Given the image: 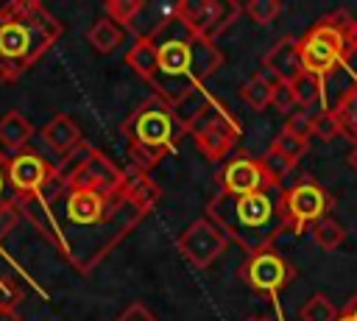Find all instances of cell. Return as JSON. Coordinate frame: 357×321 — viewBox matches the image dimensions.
<instances>
[{
    "label": "cell",
    "mask_w": 357,
    "mask_h": 321,
    "mask_svg": "<svg viewBox=\"0 0 357 321\" xmlns=\"http://www.w3.org/2000/svg\"><path fill=\"white\" fill-rule=\"evenodd\" d=\"M156 201L159 187L139 167H131L126 184L117 190L81 187L53 173L36 195L17 198L22 215L78 274L100 265Z\"/></svg>",
    "instance_id": "1"
},
{
    "label": "cell",
    "mask_w": 357,
    "mask_h": 321,
    "mask_svg": "<svg viewBox=\"0 0 357 321\" xmlns=\"http://www.w3.org/2000/svg\"><path fill=\"white\" fill-rule=\"evenodd\" d=\"M126 64L153 89L156 98L178 109L223 64V53L170 11L148 33L134 39Z\"/></svg>",
    "instance_id": "2"
},
{
    "label": "cell",
    "mask_w": 357,
    "mask_h": 321,
    "mask_svg": "<svg viewBox=\"0 0 357 321\" xmlns=\"http://www.w3.org/2000/svg\"><path fill=\"white\" fill-rule=\"evenodd\" d=\"M61 20L39 0H8L0 8V81L22 78L61 36Z\"/></svg>",
    "instance_id": "3"
},
{
    "label": "cell",
    "mask_w": 357,
    "mask_h": 321,
    "mask_svg": "<svg viewBox=\"0 0 357 321\" xmlns=\"http://www.w3.org/2000/svg\"><path fill=\"white\" fill-rule=\"evenodd\" d=\"M282 195H284L282 184H273L251 195L218 193L206 204V218L215 221L220 232L229 237V243L240 246L245 254L271 248L273 240L284 232Z\"/></svg>",
    "instance_id": "4"
},
{
    "label": "cell",
    "mask_w": 357,
    "mask_h": 321,
    "mask_svg": "<svg viewBox=\"0 0 357 321\" xmlns=\"http://www.w3.org/2000/svg\"><path fill=\"white\" fill-rule=\"evenodd\" d=\"M120 131L126 137L128 156H131L134 167L151 170L167 154L176 151V145L184 134V126L173 106H167L162 98L151 95L123 120Z\"/></svg>",
    "instance_id": "5"
},
{
    "label": "cell",
    "mask_w": 357,
    "mask_h": 321,
    "mask_svg": "<svg viewBox=\"0 0 357 321\" xmlns=\"http://www.w3.org/2000/svg\"><path fill=\"white\" fill-rule=\"evenodd\" d=\"M296 45H298V59L304 73L329 78L354 56V20L349 17V11L337 8L315 20L296 39Z\"/></svg>",
    "instance_id": "6"
},
{
    "label": "cell",
    "mask_w": 357,
    "mask_h": 321,
    "mask_svg": "<svg viewBox=\"0 0 357 321\" xmlns=\"http://www.w3.org/2000/svg\"><path fill=\"white\" fill-rule=\"evenodd\" d=\"M184 134L192 137L195 148L201 151L204 159L218 162L231 154V148L240 140V123L229 114V106L206 98L192 109V114L184 120Z\"/></svg>",
    "instance_id": "7"
},
{
    "label": "cell",
    "mask_w": 357,
    "mask_h": 321,
    "mask_svg": "<svg viewBox=\"0 0 357 321\" xmlns=\"http://www.w3.org/2000/svg\"><path fill=\"white\" fill-rule=\"evenodd\" d=\"M237 276L259 296H268V299H276L279 290H284L293 276H296V268L293 262L279 254L273 246L271 248H259V251H251L245 254V260L240 262L237 268Z\"/></svg>",
    "instance_id": "8"
},
{
    "label": "cell",
    "mask_w": 357,
    "mask_h": 321,
    "mask_svg": "<svg viewBox=\"0 0 357 321\" xmlns=\"http://www.w3.org/2000/svg\"><path fill=\"white\" fill-rule=\"evenodd\" d=\"M332 207V195L315 181V179H301L293 187L284 190L282 195V215H284V232L301 234L307 232L315 221L326 218Z\"/></svg>",
    "instance_id": "9"
},
{
    "label": "cell",
    "mask_w": 357,
    "mask_h": 321,
    "mask_svg": "<svg viewBox=\"0 0 357 321\" xmlns=\"http://www.w3.org/2000/svg\"><path fill=\"white\" fill-rule=\"evenodd\" d=\"M240 11L243 6L234 0H181L173 6V14L209 42H215L240 17Z\"/></svg>",
    "instance_id": "10"
},
{
    "label": "cell",
    "mask_w": 357,
    "mask_h": 321,
    "mask_svg": "<svg viewBox=\"0 0 357 321\" xmlns=\"http://www.w3.org/2000/svg\"><path fill=\"white\" fill-rule=\"evenodd\" d=\"M218 179H220L218 193H223V195H251V193L268 190L273 184H282V179L268 167V162L262 156H251V154H240V156L229 159Z\"/></svg>",
    "instance_id": "11"
},
{
    "label": "cell",
    "mask_w": 357,
    "mask_h": 321,
    "mask_svg": "<svg viewBox=\"0 0 357 321\" xmlns=\"http://www.w3.org/2000/svg\"><path fill=\"white\" fill-rule=\"evenodd\" d=\"M229 246V237L220 232L215 221L195 218L181 234H178V251L192 268H209Z\"/></svg>",
    "instance_id": "12"
},
{
    "label": "cell",
    "mask_w": 357,
    "mask_h": 321,
    "mask_svg": "<svg viewBox=\"0 0 357 321\" xmlns=\"http://www.w3.org/2000/svg\"><path fill=\"white\" fill-rule=\"evenodd\" d=\"M56 173V165H50L42 154L25 148L6 159V181L17 190V198L36 195Z\"/></svg>",
    "instance_id": "13"
},
{
    "label": "cell",
    "mask_w": 357,
    "mask_h": 321,
    "mask_svg": "<svg viewBox=\"0 0 357 321\" xmlns=\"http://www.w3.org/2000/svg\"><path fill=\"white\" fill-rule=\"evenodd\" d=\"M307 148H310V137H307V134H301V131H296V128H290V126H282L279 134L271 140L268 154H265L262 159H265L268 167L282 179V176L307 154Z\"/></svg>",
    "instance_id": "14"
},
{
    "label": "cell",
    "mask_w": 357,
    "mask_h": 321,
    "mask_svg": "<svg viewBox=\"0 0 357 321\" xmlns=\"http://www.w3.org/2000/svg\"><path fill=\"white\" fill-rule=\"evenodd\" d=\"M262 67H265V75H271L273 81H296L304 73L296 36H290V33L279 36L262 56Z\"/></svg>",
    "instance_id": "15"
},
{
    "label": "cell",
    "mask_w": 357,
    "mask_h": 321,
    "mask_svg": "<svg viewBox=\"0 0 357 321\" xmlns=\"http://www.w3.org/2000/svg\"><path fill=\"white\" fill-rule=\"evenodd\" d=\"M39 137H42V142H45L53 154H61V156H67L70 151H75V148L84 142V134H81L78 123H75L70 114H53V117L42 126Z\"/></svg>",
    "instance_id": "16"
},
{
    "label": "cell",
    "mask_w": 357,
    "mask_h": 321,
    "mask_svg": "<svg viewBox=\"0 0 357 321\" xmlns=\"http://www.w3.org/2000/svg\"><path fill=\"white\" fill-rule=\"evenodd\" d=\"M31 137H33V126L28 123V117L22 112L11 109V112H6L0 117V145H3L6 154L14 156V154L25 151Z\"/></svg>",
    "instance_id": "17"
},
{
    "label": "cell",
    "mask_w": 357,
    "mask_h": 321,
    "mask_svg": "<svg viewBox=\"0 0 357 321\" xmlns=\"http://www.w3.org/2000/svg\"><path fill=\"white\" fill-rule=\"evenodd\" d=\"M332 114L340 126V134L349 137L351 142H357V84L351 81L335 100H332Z\"/></svg>",
    "instance_id": "18"
},
{
    "label": "cell",
    "mask_w": 357,
    "mask_h": 321,
    "mask_svg": "<svg viewBox=\"0 0 357 321\" xmlns=\"http://www.w3.org/2000/svg\"><path fill=\"white\" fill-rule=\"evenodd\" d=\"M293 84V92H296V103L298 109L304 112H312L318 103L326 100V78H318V75H310V73H301Z\"/></svg>",
    "instance_id": "19"
},
{
    "label": "cell",
    "mask_w": 357,
    "mask_h": 321,
    "mask_svg": "<svg viewBox=\"0 0 357 321\" xmlns=\"http://www.w3.org/2000/svg\"><path fill=\"white\" fill-rule=\"evenodd\" d=\"M271 98H273V78H268L265 73H254L240 87V100L254 112H265L271 106Z\"/></svg>",
    "instance_id": "20"
},
{
    "label": "cell",
    "mask_w": 357,
    "mask_h": 321,
    "mask_svg": "<svg viewBox=\"0 0 357 321\" xmlns=\"http://www.w3.org/2000/svg\"><path fill=\"white\" fill-rule=\"evenodd\" d=\"M86 42L92 45L95 53L106 56V53H112V50L123 42V28L114 25L109 17H100V20H95L92 28L86 31Z\"/></svg>",
    "instance_id": "21"
},
{
    "label": "cell",
    "mask_w": 357,
    "mask_h": 321,
    "mask_svg": "<svg viewBox=\"0 0 357 321\" xmlns=\"http://www.w3.org/2000/svg\"><path fill=\"white\" fill-rule=\"evenodd\" d=\"M310 234H312V240H315V246L318 248H324V251H335L343 240H346V229L335 221V218H321V221H315L312 226H310Z\"/></svg>",
    "instance_id": "22"
},
{
    "label": "cell",
    "mask_w": 357,
    "mask_h": 321,
    "mask_svg": "<svg viewBox=\"0 0 357 321\" xmlns=\"http://www.w3.org/2000/svg\"><path fill=\"white\" fill-rule=\"evenodd\" d=\"M337 313H340V310L329 301V296H324V293H312V296L301 304L298 318H301V321H335Z\"/></svg>",
    "instance_id": "23"
},
{
    "label": "cell",
    "mask_w": 357,
    "mask_h": 321,
    "mask_svg": "<svg viewBox=\"0 0 357 321\" xmlns=\"http://www.w3.org/2000/svg\"><path fill=\"white\" fill-rule=\"evenodd\" d=\"M243 11L248 14L251 22L257 25H271L279 14H282V3L279 0H248L243 6Z\"/></svg>",
    "instance_id": "24"
},
{
    "label": "cell",
    "mask_w": 357,
    "mask_h": 321,
    "mask_svg": "<svg viewBox=\"0 0 357 321\" xmlns=\"http://www.w3.org/2000/svg\"><path fill=\"white\" fill-rule=\"evenodd\" d=\"M106 17L114 22V25H131L134 17L142 11V0H106Z\"/></svg>",
    "instance_id": "25"
},
{
    "label": "cell",
    "mask_w": 357,
    "mask_h": 321,
    "mask_svg": "<svg viewBox=\"0 0 357 321\" xmlns=\"http://www.w3.org/2000/svg\"><path fill=\"white\" fill-rule=\"evenodd\" d=\"M310 137H318V140H324V142H329V140L340 137V126H337V120H335L332 109H318V112H312Z\"/></svg>",
    "instance_id": "26"
},
{
    "label": "cell",
    "mask_w": 357,
    "mask_h": 321,
    "mask_svg": "<svg viewBox=\"0 0 357 321\" xmlns=\"http://www.w3.org/2000/svg\"><path fill=\"white\" fill-rule=\"evenodd\" d=\"M271 106L282 114H293L298 109L296 103V92H293V84L290 81H273V98H271Z\"/></svg>",
    "instance_id": "27"
},
{
    "label": "cell",
    "mask_w": 357,
    "mask_h": 321,
    "mask_svg": "<svg viewBox=\"0 0 357 321\" xmlns=\"http://www.w3.org/2000/svg\"><path fill=\"white\" fill-rule=\"evenodd\" d=\"M20 218H22V209H20L17 198H3L0 201V240L14 232V226L20 223Z\"/></svg>",
    "instance_id": "28"
},
{
    "label": "cell",
    "mask_w": 357,
    "mask_h": 321,
    "mask_svg": "<svg viewBox=\"0 0 357 321\" xmlns=\"http://www.w3.org/2000/svg\"><path fill=\"white\" fill-rule=\"evenodd\" d=\"M114 321H159L153 313H151V307H145L142 301H131Z\"/></svg>",
    "instance_id": "29"
},
{
    "label": "cell",
    "mask_w": 357,
    "mask_h": 321,
    "mask_svg": "<svg viewBox=\"0 0 357 321\" xmlns=\"http://www.w3.org/2000/svg\"><path fill=\"white\" fill-rule=\"evenodd\" d=\"M22 299V290L11 279H0V307H17Z\"/></svg>",
    "instance_id": "30"
},
{
    "label": "cell",
    "mask_w": 357,
    "mask_h": 321,
    "mask_svg": "<svg viewBox=\"0 0 357 321\" xmlns=\"http://www.w3.org/2000/svg\"><path fill=\"white\" fill-rule=\"evenodd\" d=\"M0 321H22L17 307H0Z\"/></svg>",
    "instance_id": "31"
},
{
    "label": "cell",
    "mask_w": 357,
    "mask_h": 321,
    "mask_svg": "<svg viewBox=\"0 0 357 321\" xmlns=\"http://www.w3.org/2000/svg\"><path fill=\"white\" fill-rule=\"evenodd\" d=\"M335 321H357V310H354V304H346V307L337 313Z\"/></svg>",
    "instance_id": "32"
},
{
    "label": "cell",
    "mask_w": 357,
    "mask_h": 321,
    "mask_svg": "<svg viewBox=\"0 0 357 321\" xmlns=\"http://www.w3.org/2000/svg\"><path fill=\"white\" fill-rule=\"evenodd\" d=\"M349 167L357 173V142H351V151H349Z\"/></svg>",
    "instance_id": "33"
},
{
    "label": "cell",
    "mask_w": 357,
    "mask_h": 321,
    "mask_svg": "<svg viewBox=\"0 0 357 321\" xmlns=\"http://www.w3.org/2000/svg\"><path fill=\"white\" fill-rule=\"evenodd\" d=\"M3 187H6V162H0V201H3Z\"/></svg>",
    "instance_id": "34"
},
{
    "label": "cell",
    "mask_w": 357,
    "mask_h": 321,
    "mask_svg": "<svg viewBox=\"0 0 357 321\" xmlns=\"http://www.w3.org/2000/svg\"><path fill=\"white\" fill-rule=\"evenodd\" d=\"M354 53H357V20H354Z\"/></svg>",
    "instance_id": "35"
},
{
    "label": "cell",
    "mask_w": 357,
    "mask_h": 321,
    "mask_svg": "<svg viewBox=\"0 0 357 321\" xmlns=\"http://www.w3.org/2000/svg\"><path fill=\"white\" fill-rule=\"evenodd\" d=\"M354 84H357V67H354Z\"/></svg>",
    "instance_id": "36"
},
{
    "label": "cell",
    "mask_w": 357,
    "mask_h": 321,
    "mask_svg": "<svg viewBox=\"0 0 357 321\" xmlns=\"http://www.w3.org/2000/svg\"><path fill=\"white\" fill-rule=\"evenodd\" d=\"M351 304H354V310H357V296H354V301H351Z\"/></svg>",
    "instance_id": "37"
},
{
    "label": "cell",
    "mask_w": 357,
    "mask_h": 321,
    "mask_svg": "<svg viewBox=\"0 0 357 321\" xmlns=\"http://www.w3.org/2000/svg\"><path fill=\"white\" fill-rule=\"evenodd\" d=\"M257 321H268V318H257Z\"/></svg>",
    "instance_id": "38"
}]
</instances>
